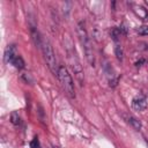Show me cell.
Instances as JSON below:
<instances>
[{"mask_svg": "<svg viewBox=\"0 0 148 148\" xmlns=\"http://www.w3.org/2000/svg\"><path fill=\"white\" fill-rule=\"evenodd\" d=\"M42 51H43V56H44V59L46 61V65L47 67L50 68V71L58 77V69L57 68V60H56V54L53 52V49H52V45L51 43L49 42V39L46 38H43L42 40Z\"/></svg>", "mask_w": 148, "mask_h": 148, "instance_id": "1", "label": "cell"}, {"mask_svg": "<svg viewBox=\"0 0 148 148\" xmlns=\"http://www.w3.org/2000/svg\"><path fill=\"white\" fill-rule=\"evenodd\" d=\"M77 35H79V38H80V42L82 44V47L84 50V53H86V58L87 60L89 61V64L91 66H94V53H92V47H91V43H90V39L88 37V34H87V30L83 25L82 22H80L77 24Z\"/></svg>", "mask_w": 148, "mask_h": 148, "instance_id": "2", "label": "cell"}, {"mask_svg": "<svg viewBox=\"0 0 148 148\" xmlns=\"http://www.w3.org/2000/svg\"><path fill=\"white\" fill-rule=\"evenodd\" d=\"M58 79L59 81L61 82V86L62 88L65 89L66 94L71 97V98H74L75 97V90H74V83H73V80L68 73V71L64 67V66H60L59 69H58Z\"/></svg>", "mask_w": 148, "mask_h": 148, "instance_id": "3", "label": "cell"}, {"mask_svg": "<svg viewBox=\"0 0 148 148\" xmlns=\"http://www.w3.org/2000/svg\"><path fill=\"white\" fill-rule=\"evenodd\" d=\"M68 60H69V65H71V67L75 74V77L77 79L80 86H82L83 84V69H82V66H81L76 54L73 52H69L68 53Z\"/></svg>", "mask_w": 148, "mask_h": 148, "instance_id": "4", "label": "cell"}, {"mask_svg": "<svg viewBox=\"0 0 148 148\" xmlns=\"http://www.w3.org/2000/svg\"><path fill=\"white\" fill-rule=\"evenodd\" d=\"M132 105H133V108H134L135 110L142 111V110H145V109L147 108V99H146L145 96H138V97H135V98L133 99Z\"/></svg>", "mask_w": 148, "mask_h": 148, "instance_id": "5", "label": "cell"}, {"mask_svg": "<svg viewBox=\"0 0 148 148\" xmlns=\"http://www.w3.org/2000/svg\"><path fill=\"white\" fill-rule=\"evenodd\" d=\"M16 56H18V53H17V51H16L15 45H8V47H7L6 51H5V61L8 62V64H10L12 60H13Z\"/></svg>", "mask_w": 148, "mask_h": 148, "instance_id": "6", "label": "cell"}, {"mask_svg": "<svg viewBox=\"0 0 148 148\" xmlns=\"http://www.w3.org/2000/svg\"><path fill=\"white\" fill-rule=\"evenodd\" d=\"M12 65H14V67H16V68H18V69H22V68H24V66H25V64H24V60L22 59V57L18 54V56H16L13 60H12V62H10Z\"/></svg>", "mask_w": 148, "mask_h": 148, "instance_id": "7", "label": "cell"}, {"mask_svg": "<svg viewBox=\"0 0 148 148\" xmlns=\"http://www.w3.org/2000/svg\"><path fill=\"white\" fill-rule=\"evenodd\" d=\"M31 35H32V39L35 42V45L38 46V47H42V40H43V38H40L39 32L37 30H35V29H31Z\"/></svg>", "mask_w": 148, "mask_h": 148, "instance_id": "8", "label": "cell"}, {"mask_svg": "<svg viewBox=\"0 0 148 148\" xmlns=\"http://www.w3.org/2000/svg\"><path fill=\"white\" fill-rule=\"evenodd\" d=\"M134 13L140 17V18H142V20H146L147 17H148V13H147V10L143 8V7H134Z\"/></svg>", "mask_w": 148, "mask_h": 148, "instance_id": "9", "label": "cell"}, {"mask_svg": "<svg viewBox=\"0 0 148 148\" xmlns=\"http://www.w3.org/2000/svg\"><path fill=\"white\" fill-rule=\"evenodd\" d=\"M128 123L131 124V126L134 128V130H136V131H139V130H141V123H140V120H138L136 118H134V117H130L128 118Z\"/></svg>", "mask_w": 148, "mask_h": 148, "instance_id": "10", "label": "cell"}, {"mask_svg": "<svg viewBox=\"0 0 148 148\" xmlns=\"http://www.w3.org/2000/svg\"><path fill=\"white\" fill-rule=\"evenodd\" d=\"M114 53H116L117 59L121 61L123 58H124V51H123V47H121L120 45H116V46H114Z\"/></svg>", "mask_w": 148, "mask_h": 148, "instance_id": "11", "label": "cell"}, {"mask_svg": "<svg viewBox=\"0 0 148 148\" xmlns=\"http://www.w3.org/2000/svg\"><path fill=\"white\" fill-rule=\"evenodd\" d=\"M10 121H12V124H14V125H20V123H21V119H20V116H18V113L17 112H12V114H10Z\"/></svg>", "mask_w": 148, "mask_h": 148, "instance_id": "12", "label": "cell"}, {"mask_svg": "<svg viewBox=\"0 0 148 148\" xmlns=\"http://www.w3.org/2000/svg\"><path fill=\"white\" fill-rule=\"evenodd\" d=\"M110 35H111V37H112V39H113V40H118V38L120 37L121 32H120L119 28H112V29H111Z\"/></svg>", "mask_w": 148, "mask_h": 148, "instance_id": "13", "label": "cell"}, {"mask_svg": "<svg viewBox=\"0 0 148 148\" xmlns=\"http://www.w3.org/2000/svg\"><path fill=\"white\" fill-rule=\"evenodd\" d=\"M21 79H22V80H24L27 83H31V82L34 81L32 76H31L29 73H23V74L21 75Z\"/></svg>", "mask_w": 148, "mask_h": 148, "instance_id": "14", "label": "cell"}, {"mask_svg": "<svg viewBox=\"0 0 148 148\" xmlns=\"http://www.w3.org/2000/svg\"><path fill=\"white\" fill-rule=\"evenodd\" d=\"M138 32H139V35H141V36H147V35H148V25H142V27H140V28L138 29Z\"/></svg>", "mask_w": 148, "mask_h": 148, "instance_id": "15", "label": "cell"}, {"mask_svg": "<svg viewBox=\"0 0 148 148\" xmlns=\"http://www.w3.org/2000/svg\"><path fill=\"white\" fill-rule=\"evenodd\" d=\"M30 147H31V148H39L38 138H34V139H32V141L30 142Z\"/></svg>", "mask_w": 148, "mask_h": 148, "instance_id": "16", "label": "cell"}, {"mask_svg": "<svg viewBox=\"0 0 148 148\" xmlns=\"http://www.w3.org/2000/svg\"><path fill=\"white\" fill-rule=\"evenodd\" d=\"M51 148H59V147H58V146H52Z\"/></svg>", "mask_w": 148, "mask_h": 148, "instance_id": "17", "label": "cell"}, {"mask_svg": "<svg viewBox=\"0 0 148 148\" xmlns=\"http://www.w3.org/2000/svg\"><path fill=\"white\" fill-rule=\"evenodd\" d=\"M146 5H147V6H148V0H146Z\"/></svg>", "mask_w": 148, "mask_h": 148, "instance_id": "18", "label": "cell"}]
</instances>
